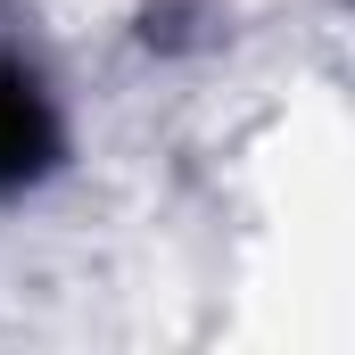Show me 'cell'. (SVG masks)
Masks as SVG:
<instances>
[{
    "instance_id": "1",
    "label": "cell",
    "mask_w": 355,
    "mask_h": 355,
    "mask_svg": "<svg viewBox=\"0 0 355 355\" xmlns=\"http://www.w3.org/2000/svg\"><path fill=\"white\" fill-rule=\"evenodd\" d=\"M58 166H67V107L17 42H0V198L42 190Z\"/></svg>"
}]
</instances>
